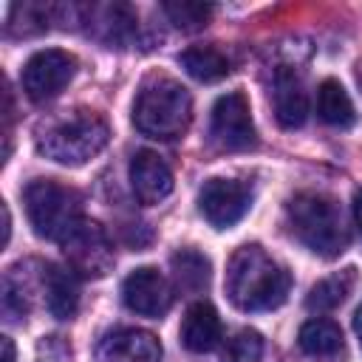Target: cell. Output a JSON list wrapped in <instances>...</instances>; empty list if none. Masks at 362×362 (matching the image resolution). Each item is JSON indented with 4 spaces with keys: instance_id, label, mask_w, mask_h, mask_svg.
Returning a JSON list of instances; mask_svg holds the SVG:
<instances>
[{
    "instance_id": "obj_26",
    "label": "cell",
    "mask_w": 362,
    "mask_h": 362,
    "mask_svg": "<svg viewBox=\"0 0 362 362\" xmlns=\"http://www.w3.org/2000/svg\"><path fill=\"white\" fill-rule=\"evenodd\" d=\"M354 331H356L359 345H362V305H359V308H356V314H354Z\"/></svg>"
},
{
    "instance_id": "obj_1",
    "label": "cell",
    "mask_w": 362,
    "mask_h": 362,
    "mask_svg": "<svg viewBox=\"0 0 362 362\" xmlns=\"http://www.w3.org/2000/svg\"><path fill=\"white\" fill-rule=\"evenodd\" d=\"M291 274L263 246H240L226 266V297L240 311H272L286 303Z\"/></svg>"
},
{
    "instance_id": "obj_3",
    "label": "cell",
    "mask_w": 362,
    "mask_h": 362,
    "mask_svg": "<svg viewBox=\"0 0 362 362\" xmlns=\"http://www.w3.org/2000/svg\"><path fill=\"white\" fill-rule=\"evenodd\" d=\"M107 139H110L107 122L93 110L76 107V110H65V113L48 119L37 130V150H40V156H45L57 164L79 167V164L90 161L96 153H102Z\"/></svg>"
},
{
    "instance_id": "obj_2",
    "label": "cell",
    "mask_w": 362,
    "mask_h": 362,
    "mask_svg": "<svg viewBox=\"0 0 362 362\" xmlns=\"http://www.w3.org/2000/svg\"><path fill=\"white\" fill-rule=\"evenodd\" d=\"M286 223L294 240L320 257H337L348 249L351 232L342 206L322 192H300L286 204Z\"/></svg>"
},
{
    "instance_id": "obj_24",
    "label": "cell",
    "mask_w": 362,
    "mask_h": 362,
    "mask_svg": "<svg viewBox=\"0 0 362 362\" xmlns=\"http://www.w3.org/2000/svg\"><path fill=\"white\" fill-rule=\"evenodd\" d=\"M354 221H356V229L362 238V189H356V195H354Z\"/></svg>"
},
{
    "instance_id": "obj_6",
    "label": "cell",
    "mask_w": 362,
    "mask_h": 362,
    "mask_svg": "<svg viewBox=\"0 0 362 362\" xmlns=\"http://www.w3.org/2000/svg\"><path fill=\"white\" fill-rule=\"evenodd\" d=\"M209 139L218 150H226V153H240V150H249V147L257 144L252 107H249V99L240 90L223 93L212 105Z\"/></svg>"
},
{
    "instance_id": "obj_18",
    "label": "cell",
    "mask_w": 362,
    "mask_h": 362,
    "mask_svg": "<svg viewBox=\"0 0 362 362\" xmlns=\"http://www.w3.org/2000/svg\"><path fill=\"white\" fill-rule=\"evenodd\" d=\"M354 280H356V272L354 269H342V272H337L331 277H322L320 283L311 286V291L305 297V305L311 311H334L351 294Z\"/></svg>"
},
{
    "instance_id": "obj_10",
    "label": "cell",
    "mask_w": 362,
    "mask_h": 362,
    "mask_svg": "<svg viewBox=\"0 0 362 362\" xmlns=\"http://www.w3.org/2000/svg\"><path fill=\"white\" fill-rule=\"evenodd\" d=\"M122 300L130 311L141 317H161L173 305V288H170V280L158 269L141 266L124 277Z\"/></svg>"
},
{
    "instance_id": "obj_19",
    "label": "cell",
    "mask_w": 362,
    "mask_h": 362,
    "mask_svg": "<svg viewBox=\"0 0 362 362\" xmlns=\"http://www.w3.org/2000/svg\"><path fill=\"white\" fill-rule=\"evenodd\" d=\"M300 348L311 356H334L342 351V331L334 320H308L297 337Z\"/></svg>"
},
{
    "instance_id": "obj_17",
    "label": "cell",
    "mask_w": 362,
    "mask_h": 362,
    "mask_svg": "<svg viewBox=\"0 0 362 362\" xmlns=\"http://www.w3.org/2000/svg\"><path fill=\"white\" fill-rule=\"evenodd\" d=\"M317 116L331 127H351L356 122L354 102L337 79H325L317 88Z\"/></svg>"
},
{
    "instance_id": "obj_25",
    "label": "cell",
    "mask_w": 362,
    "mask_h": 362,
    "mask_svg": "<svg viewBox=\"0 0 362 362\" xmlns=\"http://www.w3.org/2000/svg\"><path fill=\"white\" fill-rule=\"evenodd\" d=\"M3 362H17V354H14V342L8 337H3Z\"/></svg>"
},
{
    "instance_id": "obj_9",
    "label": "cell",
    "mask_w": 362,
    "mask_h": 362,
    "mask_svg": "<svg viewBox=\"0 0 362 362\" xmlns=\"http://www.w3.org/2000/svg\"><path fill=\"white\" fill-rule=\"evenodd\" d=\"M252 206V187L235 178H209L198 192V209L215 229L235 226Z\"/></svg>"
},
{
    "instance_id": "obj_16",
    "label": "cell",
    "mask_w": 362,
    "mask_h": 362,
    "mask_svg": "<svg viewBox=\"0 0 362 362\" xmlns=\"http://www.w3.org/2000/svg\"><path fill=\"white\" fill-rule=\"evenodd\" d=\"M178 62L195 82H221L232 74V59L218 45H192L178 54Z\"/></svg>"
},
{
    "instance_id": "obj_7",
    "label": "cell",
    "mask_w": 362,
    "mask_h": 362,
    "mask_svg": "<svg viewBox=\"0 0 362 362\" xmlns=\"http://www.w3.org/2000/svg\"><path fill=\"white\" fill-rule=\"evenodd\" d=\"M62 255L76 277H105L113 269V246L96 221L82 218L62 240Z\"/></svg>"
},
{
    "instance_id": "obj_5",
    "label": "cell",
    "mask_w": 362,
    "mask_h": 362,
    "mask_svg": "<svg viewBox=\"0 0 362 362\" xmlns=\"http://www.w3.org/2000/svg\"><path fill=\"white\" fill-rule=\"evenodd\" d=\"M23 206L34 232L45 240H65L82 221V195L54 178H34L23 189Z\"/></svg>"
},
{
    "instance_id": "obj_12",
    "label": "cell",
    "mask_w": 362,
    "mask_h": 362,
    "mask_svg": "<svg viewBox=\"0 0 362 362\" xmlns=\"http://www.w3.org/2000/svg\"><path fill=\"white\" fill-rule=\"evenodd\" d=\"M130 187L141 204L153 206L173 192V173L158 153L139 150L130 161Z\"/></svg>"
},
{
    "instance_id": "obj_14",
    "label": "cell",
    "mask_w": 362,
    "mask_h": 362,
    "mask_svg": "<svg viewBox=\"0 0 362 362\" xmlns=\"http://www.w3.org/2000/svg\"><path fill=\"white\" fill-rule=\"evenodd\" d=\"M221 339H223V328L218 311L204 300L192 303L181 320V345L192 354H206L218 348Z\"/></svg>"
},
{
    "instance_id": "obj_23",
    "label": "cell",
    "mask_w": 362,
    "mask_h": 362,
    "mask_svg": "<svg viewBox=\"0 0 362 362\" xmlns=\"http://www.w3.org/2000/svg\"><path fill=\"white\" fill-rule=\"evenodd\" d=\"M164 14L181 31H201L209 23V17H212V6L187 3V0H181V3H164Z\"/></svg>"
},
{
    "instance_id": "obj_4",
    "label": "cell",
    "mask_w": 362,
    "mask_h": 362,
    "mask_svg": "<svg viewBox=\"0 0 362 362\" xmlns=\"http://www.w3.org/2000/svg\"><path fill=\"white\" fill-rule=\"evenodd\" d=\"M192 122V96L173 76H147L133 102V124L150 139H178Z\"/></svg>"
},
{
    "instance_id": "obj_11",
    "label": "cell",
    "mask_w": 362,
    "mask_h": 362,
    "mask_svg": "<svg viewBox=\"0 0 362 362\" xmlns=\"http://www.w3.org/2000/svg\"><path fill=\"white\" fill-rule=\"evenodd\" d=\"M96 362H161V345L150 331L116 328L102 337Z\"/></svg>"
},
{
    "instance_id": "obj_8",
    "label": "cell",
    "mask_w": 362,
    "mask_h": 362,
    "mask_svg": "<svg viewBox=\"0 0 362 362\" xmlns=\"http://www.w3.org/2000/svg\"><path fill=\"white\" fill-rule=\"evenodd\" d=\"M76 74V57L59 48H45L28 57V62L23 65V90L28 99L34 102H48L54 96H59L68 82Z\"/></svg>"
},
{
    "instance_id": "obj_20",
    "label": "cell",
    "mask_w": 362,
    "mask_h": 362,
    "mask_svg": "<svg viewBox=\"0 0 362 362\" xmlns=\"http://www.w3.org/2000/svg\"><path fill=\"white\" fill-rule=\"evenodd\" d=\"M173 277L181 291H201L209 283V260L195 249H181L173 255Z\"/></svg>"
},
{
    "instance_id": "obj_15",
    "label": "cell",
    "mask_w": 362,
    "mask_h": 362,
    "mask_svg": "<svg viewBox=\"0 0 362 362\" xmlns=\"http://www.w3.org/2000/svg\"><path fill=\"white\" fill-rule=\"evenodd\" d=\"M42 288H45V305L51 317L71 320L79 308V283L76 274L65 266L45 263L42 266Z\"/></svg>"
},
{
    "instance_id": "obj_13",
    "label": "cell",
    "mask_w": 362,
    "mask_h": 362,
    "mask_svg": "<svg viewBox=\"0 0 362 362\" xmlns=\"http://www.w3.org/2000/svg\"><path fill=\"white\" fill-rule=\"evenodd\" d=\"M272 99H274V116L280 127L294 130L308 119V93H305L300 74H294L291 68H280L274 74Z\"/></svg>"
},
{
    "instance_id": "obj_22",
    "label": "cell",
    "mask_w": 362,
    "mask_h": 362,
    "mask_svg": "<svg viewBox=\"0 0 362 362\" xmlns=\"http://www.w3.org/2000/svg\"><path fill=\"white\" fill-rule=\"evenodd\" d=\"M221 362H263V337L252 328L235 331L223 345Z\"/></svg>"
},
{
    "instance_id": "obj_21",
    "label": "cell",
    "mask_w": 362,
    "mask_h": 362,
    "mask_svg": "<svg viewBox=\"0 0 362 362\" xmlns=\"http://www.w3.org/2000/svg\"><path fill=\"white\" fill-rule=\"evenodd\" d=\"M93 14H99V25H102V40L105 42H130L133 34H136V14L127 8V6H102V8H93Z\"/></svg>"
}]
</instances>
